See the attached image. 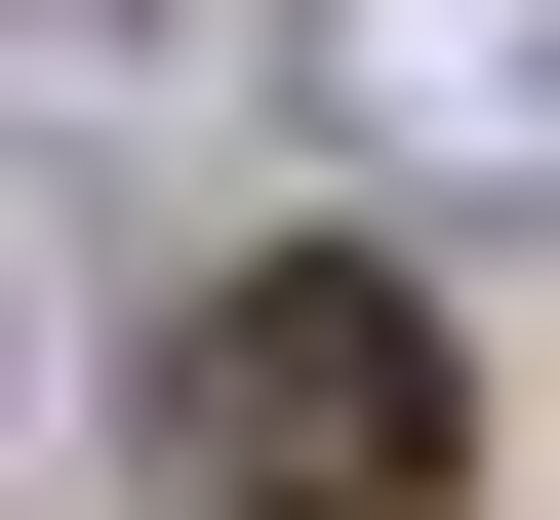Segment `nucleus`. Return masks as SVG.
Here are the masks:
<instances>
[{
	"label": "nucleus",
	"instance_id": "f257e3e1",
	"mask_svg": "<svg viewBox=\"0 0 560 520\" xmlns=\"http://www.w3.org/2000/svg\"><path fill=\"white\" fill-rule=\"evenodd\" d=\"M161 440H200V520H441V321L361 241H280V280L161 321Z\"/></svg>",
	"mask_w": 560,
	"mask_h": 520
},
{
	"label": "nucleus",
	"instance_id": "f03ea898",
	"mask_svg": "<svg viewBox=\"0 0 560 520\" xmlns=\"http://www.w3.org/2000/svg\"><path fill=\"white\" fill-rule=\"evenodd\" d=\"M320 120L400 200H560V0H320Z\"/></svg>",
	"mask_w": 560,
	"mask_h": 520
}]
</instances>
